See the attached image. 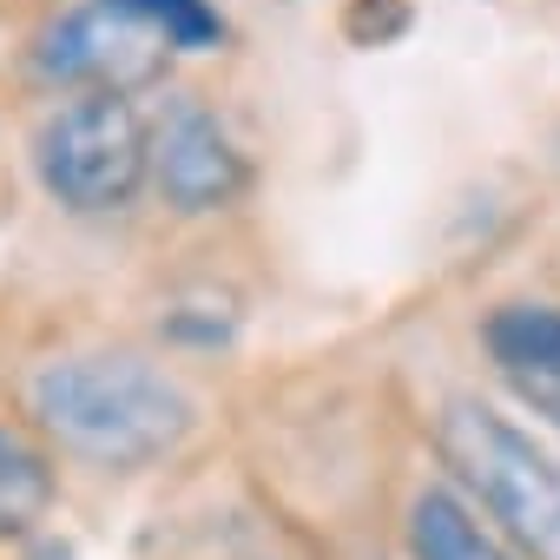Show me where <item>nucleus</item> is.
<instances>
[{
    "label": "nucleus",
    "instance_id": "3",
    "mask_svg": "<svg viewBox=\"0 0 560 560\" xmlns=\"http://www.w3.org/2000/svg\"><path fill=\"white\" fill-rule=\"evenodd\" d=\"M34 172L67 211H119L152 172V132L126 93H80L40 119Z\"/></svg>",
    "mask_w": 560,
    "mask_h": 560
},
{
    "label": "nucleus",
    "instance_id": "6",
    "mask_svg": "<svg viewBox=\"0 0 560 560\" xmlns=\"http://www.w3.org/2000/svg\"><path fill=\"white\" fill-rule=\"evenodd\" d=\"M481 343H488L494 370L514 383V396L534 402L560 429V311H547V304H501L481 324Z\"/></svg>",
    "mask_w": 560,
    "mask_h": 560
},
{
    "label": "nucleus",
    "instance_id": "2",
    "mask_svg": "<svg viewBox=\"0 0 560 560\" xmlns=\"http://www.w3.org/2000/svg\"><path fill=\"white\" fill-rule=\"evenodd\" d=\"M448 468L481 494V508L514 534L527 560H560V455L488 402H448L435 422Z\"/></svg>",
    "mask_w": 560,
    "mask_h": 560
},
{
    "label": "nucleus",
    "instance_id": "9",
    "mask_svg": "<svg viewBox=\"0 0 560 560\" xmlns=\"http://www.w3.org/2000/svg\"><path fill=\"white\" fill-rule=\"evenodd\" d=\"M132 14H145L178 54H205V47H218L224 40V21H218V8L211 0H126Z\"/></svg>",
    "mask_w": 560,
    "mask_h": 560
},
{
    "label": "nucleus",
    "instance_id": "1",
    "mask_svg": "<svg viewBox=\"0 0 560 560\" xmlns=\"http://www.w3.org/2000/svg\"><path fill=\"white\" fill-rule=\"evenodd\" d=\"M34 422L106 468H139L191 435V396L139 357H54L27 383Z\"/></svg>",
    "mask_w": 560,
    "mask_h": 560
},
{
    "label": "nucleus",
    "instance_id": "4",
    "mask_svg": "<svg viewBox=\"0 0 560 560\" xmlns=\"http://www.w3.org/2000/svg\"><path fill=\"white\" fill-rule=\"evenodd\" d=\"M172 54L178 47L145 14H132L126 0H86V8L60 14L40 34L34 67H40V80H67L86 93H132V86L159 80Z\"/></svg>",
    "mask_w": 560,
    "mask_h": 560
},
{
    "label": "nucleus",
    "instance_id": "8",
    "mask_svg": "<svg viewBox=\"0 0 560 560\" xmlns=\"http://www.w3.org/2000/svg\"><path fill=\"white\" fill-rule=\"evenodd\" d=\"M47 508H54V468H47V455L0 429V540L27 534Z\"/></svg>",
    "mask_w": 560,
    "mask_h": 560
},
{
    "label": "nucleus",
    "instance_id": "5",
    "mask_svg": "<svg viewBox=\"0 0 560 560\" xmlns=\"http://www.w3.org/2000/svg\"><path fill=\"white\" fill-rule=\"evenodd\" d=\"M152 178L172 211H218L244 191L250 172H244V152L231 145V132L198 100H172L152 132Z\"/></svg>",
    "mask_w": 560,
    "mask_h": 560
},
{
    "label": "nucleus",
    "instance_id": "7",
    "mask_svg": "<svg viewBox=\"0 0 560 560\" xmlns=\"http://www.w3.org/2000/svg\"><path fill=\"white\" fill-rule=\"evenodd\" d=\"M409 547L416 560H508L501 540L448 494V488H422L409 508Z\"/></svg>",
    "mask_w": 560,
    "mask_h": 560
}]
</instances>
